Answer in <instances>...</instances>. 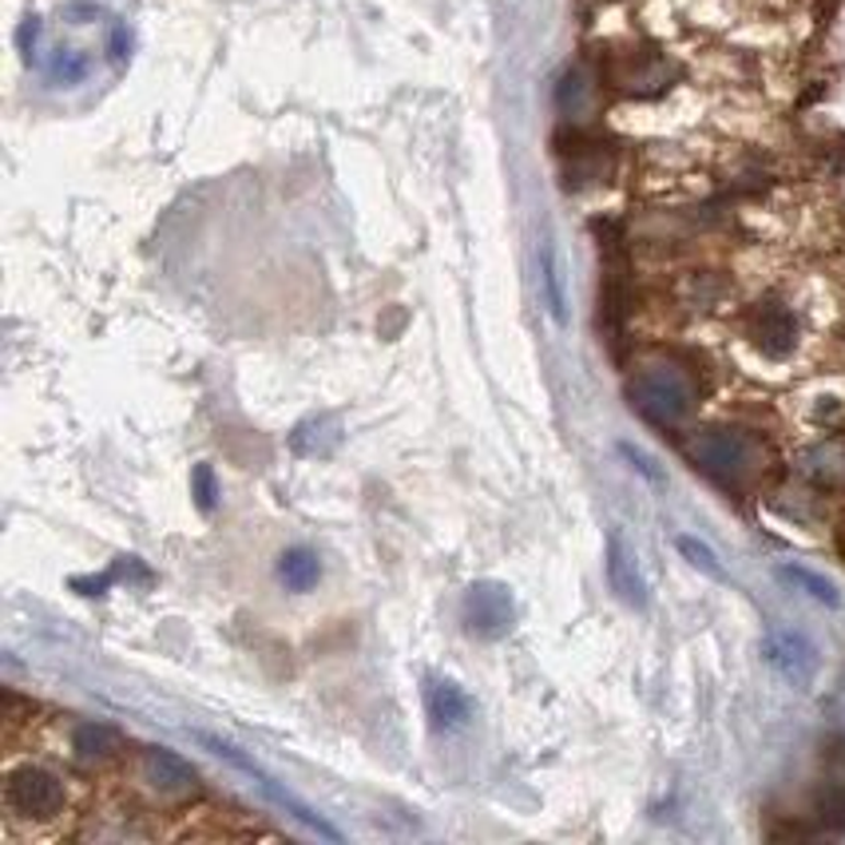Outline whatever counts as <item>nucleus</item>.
<instances>
[{
    "label": "nucleus",
    "instance_id": "14",
    "mask_svg": "<svg viewBox=\"0 0 845 845\" xmlns=\"http://www.w3.org/2000/svg\"><path fill=\"white\" fill-rule=\"evenodd\" d=\"M778 580L793 584L798 592H806L810 600H818V604L842 607V595H837V587L830 584L825 575H818V572H810V568H802V563H778Z\"/></svg>",
    "mask_w": 845,
    "mask_h": 845
},
{
    "label": "nucleus",
    "instance_id": "10",
    "mask_svg": "<svg viewBox=\"0 0 845 845\" xmlns=\"http://www.w3.org/2000/svg\"><path fill=\"white\" fill-rule=\"evenodd\" d=\"M144 766H147V774H151V783H156L159 790H187V786H195V770H191V762L179 758V754L168 751V746H147Z\"/></svg>",
    "mask_w": 845,
    "mask_h": 845
},
{
    "label": "nucleus",
    "instance_id": "7",
    "mask_svg": "<svg viewBox=\"0 0 845 845\" xmlns=\"http://www.w3.org/2000/svg\"><path fill=\"white\" fill-rule=\"evenodd\" d=\"M607 584L612 592L624 600L627 607H648V584H643V572H639L636 552L627 548V540L619 533L607 536Z\"/></svg>",
    "mask_w": 845,
    "mask_h": 845
},
{
    "label": "nucleus",
    "instance_id": "18",
    "mask_svg": "<svg viewBox=\"0 0 845 845\" xmlns=\"http://www.w3.org/2000/svg\"><path fill=\"white\" fill-rule=\"evenodd\" d=\"M616 449H619V457H624L627 465H631V469H636L643 480H651V484H663V480H667V477H663V469H659V465H655V460H651L643 449H636L631 441H619Z\"/></svg>",
    "mask_w": 845,
    "mask_h": 845
},
{
    "label": "nucleus",
    "instance_id": "5",
    "mask_svg": "<svg viewBox=\"0 0 845 845\" xmlns=\"http://www.w3.org/2000/svg\"><path fill=\"white\" fill-rule=\"evenodd\" d=\"M4 802L21 818H56L64 810V783L44 766H16L4 783Z\"/></svg>",
    "mask_w": 845,
    "mask_h": 845
},
{
    "label": "nucleus",
    "instance_id": "16",
    "mask_svg": "<svg viewBox=\"0 0 845 845\" xmlns=\"http://www.w3.org/2000/svg\"><path fill=\"white\" fill-rule=\"evenodd\" d=\"M675 548L683 552V560H687L690 568H699L703 575H710V580H727V568H722L719 556L710 552L703 540H695V536H678Z\"/></svg>",
    "mask_w": 845,
    "mask_h": 845
},
{
    "label": "nucleus",
    "instance_id": "17",
    "mask_svg": "<svg viewBox=\"0 0 845 845\" xmlns=\"http://www.w3.org/2000/svg\"><path fill=\"white\" fill-rule=\"evenodd\" d=\"M191 496H195L198 512H215V504H219V480H215L210 465H195V472H191Z\"/></svg>",
    "mask_w": 845,
    "mask_h": 845
},
{
    "label": "nucleus",
    "instance_id": "15",
    "mask_svg": "<svg viewBox=\"0 0 845 845\" xmlns=\"http://www.w3.org/2000/svg\"><path fill=\"white\" fill-rule=\"evenodd\" d=\"M44 68H48V76H53L56 84H84L88 76H92V56L80 53V48H68V44H56Z\"/></svg>",
    "mask_w": 845,
    "mask_h": 845
},
{
    "label": "nucleus",
    "instance_id": "2",
    "mask_svg": "<svg viewBox=\"0 0 845 845\" xmlns=\"http://www.w3.org/2000/svg\"><path fill=\"white\" fill-rule=\"evenodd\" d=\"M687 453L722 489H742L758 469V445L734 429H703L699 437L687 441Z\"/></svg>",
    "mask_w": 845,
    "mask_h": 845
},
{
    "label": "nucleus",
    "instance_id": "19",
    "mask_svg": "<svg viewBox=\"0 0 845 845\" xmlns=\"http://www.w3.org/2000/svg\"><path fill=\"white\" fill-rule=\"evenodd\" d=\"M584 95H587L584 76H580V72L563 76V84H560V107H563V112H568V115L580 112V107H584Z\"/></svg>",
    "mask_w": 845,
    "mask_h": 845
},
{
    "label": "nucleus",
    "instance_id": "13",
    "mask_svg": "<svg viewBox=\"0 0 845 845\" xmlns=\"http://www.w3.org/2000/svg\"><path fill=\"white\" fill-rule=\"evenodd\" d=\"M72 751L80 762H100L119 751V731L107 722H80L72 731Z\"/></svg>",
    "mask_w": 845,
    "mask_h": 845
},
{
    "label": "nucleus",
    "instance_id": "9",
    "mask_svg": "<svg viewBox=\"0 0 845 845\" xmlns=\"http://www.w3.org/2000/svg\"><path fill=\"white\" fill-rule=\"evenodd\" d=\"M754 342H758L762 354L770 357H786L793 350V338H798V322H793V313L778 302H766L754 310Z\"/></svg>",
    "mask_w": 845,
    "mask_h": 845
},
{
    "label": "nucleus",
    "instance_id": "3",
    "mask_svg": "<svg viewBox=\"0 0 845 845\" xmlns=\"http://www.w3.org/2000/svg\"><path fill=\"white\" fill-rule=\"evenodd\" d=\"M195 739L203 742V746H207V751L215 754V758L230 762V766H235V770H242V774H251L254 783H259V790L266 793V798H271V802L278 806V810H286V814H290L294 822H302L306 830H310V834L326 837V842H342V834H338V825H330L322 814H313V810L302 802V798H298V793L282 790L278 778H271V774L262 770V766H259V762H254V758H247V754H242L239 746H230V742L215 739V734H203V731H198Z\"/></svg>",
    "mask_w": 845,
    "mask_h": 845
},
{
    "label": "nucleus",
    "instance_id": "8",
    "mask_svg": "<svg viewBox=\"0 0 845 845\" xmlns=\"http://www.w3.org/2000/svg\"><path fill=\"white\" fill-rule=\"evenodd\" d=\"M425 710H429V722L437 727V731H465L472 722V699L469 690L453 683V678H433L425 687Z\"/></svg>",
    "mask_w": 845,
    "mask_h": 845
},
{
    "label": "nucleus",
    "instance_id": "11",
    "mask_svg": "<svg viewBox=\"0 0 845 845\" xmlns=\"http://www.w3.org/2000/svg\"><path fill=\"white\" fill-rule=\"evenodd\" d=\"M278 580L290 592H310L318 580H322V560L310 548H286L278 556Z\"/></svg>",
    "mask_w": 845,
    "mask_h": 845
},
{
    "label": "nucleus",
    "instance_id": "4",
    "mask_svg": "<svg viewBox=\"0 0 845 845\" xmlns=\"http://www.w3.org/2000/svg\"><path fill=\"white\" fill-rule=\"evenodd\" d=\"M460 619H465V631L477 639H504L516 624V600L504 584L496 580H480L465 592V604H460Z\"/></svg>",
    "mask_w": 845,
    "mask_h": 845
},
{
    "label": "nucleus",
    "instance_id": "1",
    "mask_svg": "<svg viewBox=\"0 0 845 845\" xmlns=\"http://www.w3.org/2000/svg\"><path fill=\"white\" fill-rule=\"evenodd\" d=\"M627 401L651 425H678L695 409V386L678 366H648L627 381Z\"/></svg>",
    "mask_w": 845,
    "mask_h": 845
},
{
    "label": "nucleus",
    "instance_id": "6",
    "mask_svg": "<svg viewBox=\"0 0 845 845\" xmlns=\"http://www.w3.org/2000/svg\"><path fill=\"white\" fill-rule=\"evenodd\" d=\"M762 659H766L786 683H793V687H802V690L810 687L818 675L814 643L806 636H798V631H770V636L762 639Z\"/></svg>",
    "mask_w": 845,
    "mask_h": 845
},
{
    "label": "nucleus",
    "instance_id": "12",
    "mask_svg": "<svg viewBox=\"0 0 845 845\" xmlns=\"http://www.w3.org/2000/svg\"><path fill=\"white\" fill-rule=\"evenodd\" d=\"M540 290H544V306L552 313V322L568 326V294H563V274H560V259H556L552 242H544L540 251Z\"/></svg>",
    "mask_w": 845,
    "mask_h": 845
}]
</instances>
